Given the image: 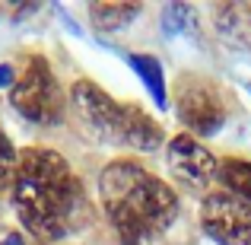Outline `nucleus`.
I'll list each match as a JSON object with an SVG mask.
<instances>
[{"instance_id": "nucleus-1", "label": "nucleus", "mask_w": 251, "mask_h": 245, "mask_svg": "<svg viewBox=\"0 0 251 245\" xmlns=\"http://www.w3.org/2000/svg\"><path fill=\"white\" fill-rule=\"evenodd\" d=\"M10 102L19 115L35 124H57L64 115V92L57 86L54 74H51V67L42 57L29 61L25 74L13 83Z\"/></svg>"}, {"instance_id": "nucleus-9", "label": "nucleus", "mask_w": 251, "mask_h": 245, "mask_svg": "<svg viewBox=\"0 0 251 245\" xmlns=\"http://www.w3.org/2000/svg\"><path fill=\"white\" fill-rule=\"evenodd\" d=\"M216 26L220 35L229 38L232 45L248 48L251 45V6L248 3H226L216 10Z\"/></svg>"}, {"instance_id": "nucleus-16", "label": "nucleus", "mask_w": 251, "mask_h": 245, "mask_svg": "<svg viewBox=\"0 0 251 245\" xmlns=\"http://www.w3.org/2000/svg\"><path fill=\"white\" fill-rule=\"evenodd\" d=\"M10 83H13V67L3 64V67H0V86H10Z\"/></svg>"}, {"instance_id": "nucleus-4", "label": "nucleus", "mask_w": 251, "mask_h": 245, "mask_svg": "<svg viewBox=\"0 0 251 245\" xmlns=\"http://www.w3.org/2000/svg\"><path fill=\"white\" fill-rule=\"evenodd\" d=\"M178 118L188 124L191 131L210 137L223 128L226 121V109H223V99L216 96V89L203 80H188L178 86Z\"/></svg>"}, {"instance_id": "nucleus-13", "label": "nucleus", "mask_w": 251, "mask_h": 245, "mask_svg": "<svg viewBox=\"0 0 251 245\" xmlns=\"http://www.w3.org/2000/svg\"><path fill=\"white\" fill-rule=\"evenodd\" d=\"M197 26V13L188 3H169L162 10V29L169 35H181V32H194Z\"/></svg>"}, {"instance_id": "nucleus-7", "label": "nucleus", "mask_w": 251, "mask_h": 245, "mask_svg": "<svg viewBox=\"0 0 251 245\" xmlns=\"http://www.w3.org/2000/svg\"><path fill=\"white\" fill-rule=\"evenodd\" d=\"M16 178L45 185V188H67V185L76 182L67 160H64L61 153H54V150H45V147H32V150H23V153H19Z\"/></svg>"}, {"instance_id": "nucleus-5", "label": "nucleus", "mask_w": 251, "mask_h": 245, "mask_svg": "<svg viewBox=\"0 0 251 245\" xmlns=\"http://www.w3.org/2000/svg\"><path fill=\"white\" fill-rule=\"evenodd\" d=\"M74 111L80 115V121L89 131H96L99 137H115L118 140V124H121V105L108 96L105 89H99L89 80H76L74 83Z\"/></svg>"}, {"instance_id": "nucleus-8", "label": "nucleus", "mask_w": 251, "mask_h": 245, "mask_svg": "<svg viewBox=\"0 0 251 245\" xmlns=\"http://www.w3.org/2000/svg\"><path fill=\"white\" fill-rule=\"evenodd\" d=\"M118 140L130 143L134 150L153 153L162 143V128L137 105H121V124H118Z\"/></svg>"}, {"instance_id": "nucleus-14", "label": "nucleus", "mask_w": 251, "mask_h": 245, "mask_svg": "<svg viewBox=\"0 0 251 245\" xmlns=\"http://www.w3.org/2000/svg\"><path fill=\"white\" fill-rule=\"evenodd\" d=\"M16 165H19V153L13 150L10 137L0 131V188L16 182Z\"/></svg>"}, {"instance_id": "nucleus-17", "label": "nucleus", "mask_w": 251, "mask_h": 245, "mask_svg": "<svg viewBox=\"0 0 251 245\" xmlns=\"http://www.w3.org/2000/svg\"><path fill=\"white\" fill-rule=\"evenodd\" d=\"M248 89H251V86H248Z\"/></svg>"}, {"instance_id": "nucleus-2", "label": "nucleus", "mask_w": 251, "mask_h": 245, "mask_svg": "<svg viewBox=\"0 0 251 245\" xmlns=\"http://www.w3.org/2000/svg\"><path fill=\"white\" fill-rule=\"evenodd\" d=\"M105 210H124V214H130L150 233V239H153L156 233H162V229L175 220L178 197L162 178H156V175L147 172L143 182H137L118 204H105Z\"/></svg>"}, {"instance_id": "nucleus-11", "label": "nucleus", "mask_w": 251, "mask_h": 245, "mask_svg": "<svg viewBox=\"0 0 251 245\" xmlns=\"http://www.w3.org/2000/svg\"><path fill=\"white\" fill-rule=\"evenodd\" d=\"M140 13V3H92L89 19L99 32H118Z\"/></svg>"}, {"instance_id": "nucleus-12", "label": "nucleus", "mask_w": 251, "mask_h": 245, "mask_svg": "<svg viewBox=\"0 0 251 245\" xmlns=\"http://www.w3.org/2000/svg\"><path fill=\"white\" fill-rule=\"evenodd\" d=\"M220 182L226 185L229 194H235L239 201H245L251 207V163H245V160H226L220 165Z\"/></svg>"}, {"instance_id": "nucleus-6", "label": "nucleus", "mask_w": 251, "mask_h": 245, "mask_svg": "<svg viewBox=\"0 0 251 245\" xmlns=\"http://www.w3.org/2000/svg\"><path fill=\"white\" fill-rule=\"evenodd\" d=\"M169 165L175 175H181L191 185H207L220 172L216 156L207 147H201V140H194L191 134H178L169 143Z\"/></svg>"}, {"instance_id": "nucleus-3", "label": "nucleus", "mask_w": 251, "mask_h": 245, "mask_svg": "<svg viewBox=\"0 0 251 245\" xmlns=\"http://www.w3.org/2000/svg\"><path fill=\"white\" fill-rule=\"evenodd\" d=\"M201 223L220 245H251V207L229 191H216L203 201Z\"/></svg>"}, {"instance_id": "nucleus-10", "label": "nucleus", "mask_w": 251, "mask_h": 245, "mask_svg": "<svg viewBox=\"0 0 251 245\" xmlns=\"http://www.w3.org/2000/svg\"><path fill=\"white\" fill-rule=\"evenodd\" d=\"M127 61H130V67L137 70V77L143 80V86L150 89L153 102L159 105V109H166V105H169V92H166V74H162V64L156 61L153 54H130Z\"/></svg>"}, {"instance_id": "nucleus-15", "label": "nucleus", "mask_w": 251, "mask_h": 245, "mask_svg": "<svg viewBox=\"0 0 251 245\" xmlns=\"http://www.w3.org/2000/svg\"><path fill=\"white\" fill-rule=\"evenodd\" d=\"M0 245H23L19 233H0Z\"/></svg>"}]
</instances>
